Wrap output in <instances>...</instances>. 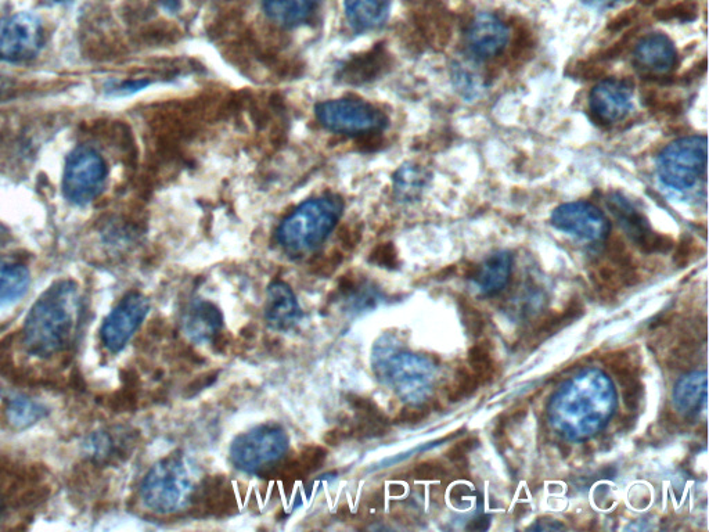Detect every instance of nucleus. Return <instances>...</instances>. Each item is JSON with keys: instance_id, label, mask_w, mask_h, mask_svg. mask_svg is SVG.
Here are the masks:
<instances>
[{"instance_id": "obj_1", "label": "nucleus", "mask_w": 709, "mask_h": 532, "mask_svg": "<svg viewBox=\"0 0 709 532\" xmlns=\"http://www.w3.org/2000/svg\"><path fill=\"white\" fill-rule=\"evenodd\" d=\"M82 297L73 280H60L32 305L23 327L25 348L34 357L50 358L74 343L81 322Z\"/></svg>"}, {"instance_id": "obj_2", "label": "nucleus", "mask_w": 709, "mask_h": 532, "mask_svg": "<svg viewBox=\"0 0 709 532\" xmlns=\"http://www.w3.org/2000/svg\"><path fill=\"white\" fill-rule=\"evenodd\" d=\"M343 214L338 197L305 201L277 229V242L291 255L311 253L325 242Z\"/></svg>"}, {"instance_id": "obj_3", "label": "nucleus", "mask_w": 709, "mask_h": 532, "mask_svg": "<svg viewBox=\"0 0 709 532\" xmlns=\"http://www.w3.org/2000/svg\"><path fill=\"white\" fill-rule=\"evenodd\" d=\"M373 369L384 384L410 404H419L434 379L433 363L408 352H398L390 337H381L373 348Z\"/></svg>"}, {"instance_id": "obj_4", "label": "nucleus", "mask_w": 709, "mask_h": 532, "mask_svg": "<svg viewBox=\"0 0 709 532\" xmlns=\"http://www.w3.org/2000/svg\"><path fill=\"white\" fill-rule=\"evenodd\" d=\"M193 490V480L185 459L174 452L151 467L140 487V496L147 508L167 514L183 508Z\"/></svg>"}, {"instance_id": "obj_5", "label": "nucleus", "mask_w": 709, "mask_h": 532, "mask_svg": "<svg viewBox=\"0 0 709 532\" xmlns=\"http://www.w3.org/2000/svg\"><path fill=\"white\" fill-rule=\"evenodd\" d=\"M289 447V434L280 424H259L235 438L230 445V462L247 474L269 473Z\"/></svg>"}, {"instance_id": "obj_6", "label": "nucleus", "mask_w": 709, "mask_h": 532, "mask_svg": "<svg viewBox=\"0 0 709 532\" xmlns=\"http://www.w3.org/2000/svg\"><path fill=\"white\" fill-rule=\"evenodd\" d=\"M708 143L705 136L675 140L662 150L657 172L665 186L685 192L697 185L707 172Z\"/></svg>"}, {"instance_id": "obj_7", "label": "nucleus", "mask_w": 709, "mask_h": 532, "mask_svg": "<svg viewBox=\"0 0 709 532\" xmlns=\"http://www.w3.org/2000/svg\"><path fill=\"white\" fill-rule=\"evenodd\" d=\"M106 161L91 147H79L68 156L63 175L64 197L75 206L95 200L106 183Z\"/></svg>"}, {"instance_id": "obj_8", "label": "nucleus", "mask_w": 709, "mask_h": 532, "mask_svg": "<svg viewBox=\"0 0 709 532\" xmlns=\"http://www.w3.org/2000/svg\"><path fill=\"white\" fill-rule=\"evenodd\" d=\"M315 114L323 127L345 135L377 132L387 127L388 122L379 109L362 100H329L319 103Z\"/></svg>"}, {"instance_id": "obj_9", "label": "nucleus", "mask_w": 709, "mask_h": 532, "mask_svg": "<svg viewBox=\"0 0 709 532\" xmlns=\"http://www.w3.org/2000/svg\"><path fill=\"white\" fill-rule=\"evenodd\" d=\"M149 311V298L138 291L127 294L104 319L100 330L103 347L113 354L124 350L133 334L138 332L140 325L145 322Z\"/></svg>"}, {"instance_id": "obj_10", "label": "nucleus", "mask_w": 709, "mask_h": 532, "mask_svg": "<svg viewBox=\"0 0 709 532\" xmlns=\"http://www.w3.org/2000/svg\"><path fill=\"white\" fill-rule=\"evenodd\" d=\"M43 46L41 20L30 13H17L0 19V59L27 61Z\"/></svg>"}, {"instance_id": "obj_11", "label": "nucleus", "mask_w": 709, "mask_h": 532, "mask_svg": "<svg viewBox=\"0 0 709 532\" xmlns=\"http://www.w3.org/2000/svg\"><path fill=\"white\" fill-rule=\"evenodd\" d=\"M607 206L618 219L622 229L631 237L632 242L644 253H669L675 247L672 237L654 232L649 219L644 217V214L621 193H611L608 196Z\"/></svg>"}, {"instance_id": "obj_12", "label": "nucleus", "mask_w": 709, "mask_h": 532, "mask_svg": "<svg viewBox=\"0 0 709 532\" xmlns=\"http://www.w3.org/2000/svg\"><path fill=\"white\" fill-rule=\"evenodd\" d=\"M552 225L561 232L589 242L604 240L610 232V222L606 215L586 201L561 204L553 211Z\"/></svg>"}, {"instance_id": "obj_13", "label": "nucleus", "mask_w": 709, "mask_h": 532, "mask_svg": "<svg viewBox=\"0 0 709 532\" xmlns=\"http://www.w3.org/2000/svg\"><path fill=\"white\" fill-rule=\"evenodd\" d=\"M633 85L626 79H604L589 96L590 117L601 125L624 120L632 110Z\"/></svg>"}, {"instance_id": "obj_14", "label": "nucleus", "mask_w": 709, "mask_h": 532, "mask_svg": "<svg viewBox=\"0 0 709 532\" xmlns=\"http://www.w3.org/2000/svg\"><path fill=\"white\" fill-rule=\"evenodd\" d=\"M466 39L471 55L485 60L498 56L506 48L509 42V30L498 17L481 13L471 21Z\"/></svg>"}, {"instance_id": "obj_15", "label": "nucleus", "mask_w": 709, "mask_h": 532, "mask_svg": "<svg viewBox=\"0 0 709 532\" xmlns=\"http://www.w3.org/2000/svg\"><path fill=\"white\" fill-rule=\"evenodd\" d=\"M302 309L287 283L273 282L266 293L265 321L277 332H289L301 322Z\"/></svg>"}, {"instance_id": "obj_16", "label": "nucleus", "mask_w": 709, "mask_h": 532, "mask_svg": "<svg viewBox=\"0 0 709 532\" xmlns=\"http://www.w3.org/2000/svg\"><path fill=\"white\" fill-rule=\"evenodd\" d=\"M633 60L636 67L650 75L668 74L678 61V52L664 34H650L637 43Z\"/></svg>"}, {"instance_id": "obj_17", "label": "nucleus", "mask_w": 709, "mask_h": 532, "mask_svg": "<svg viewBox=\"0 0 709 532\" xmlns=\"http://www.w3.org/2000/svg\"><path fill=\"white\" fill-rule=\"evenodd\" d=\"M417 30L431 46L445 49L453 34L452 14L442 0H423L415 14Z\"/></svg>"}, {"instance_id": "obj_18", "label": "nucleus", "mask_w": 709, "mask_h": 532, "mask_svg": "<svg viewBox=\"0 0 709 532\" xmlns=\"http://www.w3.org/2000/svg\"><path fill=\"white\" fill-rule=\"evenodd\" d=\"M223 314L221 309L208 300H199L190 305L183 319V329L193 343H210L221 333Z\"/></svg>"}, {"instance_id": "obj_19", "label": "nucleus", "mask_w": 709, "mask_h": 532, "mask_svg": "<svg viewBox=\"0 0 709 532\" xmlns=\"http://www.w3.org/2000/svg\"><path fill=\"white\" fill-rule=\"evenodd\" d=\"M513 257L507 251L492 254L481 265L471 266L470 279H474L478 289L485 296H495L500 290L505 289L511 275Z\"/></svg>"}, {"instance_id": "obj_20", "label": "nucleus", "mask_w": 709, "mask_h": 532, "mask_svg": "<svg viewBox=\"0 0 709 532\" xmlns=\"http://www.w3.org/2000/svg\"><path fill=\"white\" fill-rule=\"evenodd\" d=\"M345 16L355 31L376 30L388 19L390 0H345Z\"/></svg>"}, {"instance_id": "obj_21", "label": "nucleus", "mask_w": 709, "mask_h": 532, "mask_svg": "<svg viewBox=\"0 0 709 532\" xmlns=\"http://www.w3.org/2000/svg\"><path fill=\"white\" fill-rule=\"evenodd\" d=\"M31 275L19 261L0 260V308L9 307L27 294Z\"/></svg>"}, {"instance_id": "obj_22", "label": "nucleus", "mask_w": 709, "mask_h": 532, "mask_svg": "<svg viewBox=\"0 0 709 532\" xmlns=\"http://www.w3.org/2000/svg\"><path fill=\"white\" fill-rule=\"evenodd\" d=\"M320 0H264L269 20L282 27H297L313 16Z\"/></svg>"}, {"instance_id": "obj_23", "label": "nucleus", "mask_w": 709, "mask_h": 532, "mask_svg": "<svg viewBox=\"0 0 709 532\" xmlns=\"http://www.w3.org/2000/svg\"><path fill=\"white\" fill-rule=\"evenodd\" d=\"M46 416V408L41 402L25 395H13L5 399L3 419L14 430H25L34 426Z\"/></svg>"}, {"instance_id": "obj_24", "label": "nucleus", "mask_w": 709, "mask_h": 532, "mask_svg": "<svg viewBox=\"0 0 709 532\" xmlns=\"http://www.w3.org/2000/svg\"><path fill=\"white\" fill-rule=\"evenodd\" d=\"M337 294L345 308L356 314L376 308L380 301L379 290L374 289L367 282H359L352 276H345L341 280L340 286L337 287Z\"/></svg>"}, {"instance_id": "obj_25", "label": "nucleus", "mask_w": 709, "mask_h": 532, "mask_svg": "<svg viewBox=\"0 0 709 532\" xmlns=\"http://www.w3.org/2000/svg\"><path fill=\"white\" fill-rule=\"evenodd\" d=\"M707 402V375L705 373H693L680 380L675 387V404L679 411L685 415L697 412L700 405L705 406Z\"/></svg>"}, {"instance_id": "obj_26", "label": "nucleus", "mask_w": 709, "mask_h": 532, "mask_svg": "<svg viewBox=\"0 0 709 532\" xmlns=\"http://www.w3.org/2000/svg\"><path fill=\"white\" fill-rule=\"evenodd\" d=\"M430 172L419 164H405L394 176V189L398 199L413 201L419 199L430 182Z\"/></svg>"}, {"instance_id": "obj_27", "label": "nucleus", "mask_w": 709, "mask_h": 532, "mask_svg": "<svg viewBox=\"0 0 709 532\" xmlns=\"http://www.w3.org/2000/svg\"><path fill=\"white\" fill-rule=\"evenodd\" d=\"M200 499L203 501L205 510L215 516L228 514L236 508L235 491L229 481L222 477L211 478L204 485Z\"/></svg>"}, {"instance_id": "obj_28", "label": "nucleus", "mask_w": 709, "mask_h": 532, "mask_svg": "<svg viewBox=\"0 0 709 532\" xmlns=\"http://www.w3.org/2000/svg\"><path fill=\"white\" fill-rule=\"evenodd\" d=\"M585 312V308L581 303L579 298H572L567 307L563 309L560 314H550L546 315L538 325L535 326L534 333H532V339L536 343H541L542 340L547 339V337L552 336L561 327L575 321V319L581 318Z\"/></svg>"}, {"instance_id": "obj_29", "label": "nucleus", "mask_w": 709, "mask_h": 532, "mask_svg": "<svg viewBox=\"0 0 709 532\" xmlns=\"http://www.w3.org/2000/svg\"><path fill=\"white\" fill-rule=\"evenodd\" d=\"M84 449L85 455L95 465H107L120 454L121 445L110 431L100 430L88 437Z\"/></svg>"}, {"instance_id": "obj_30", "label": "nucleus", "mask_w": 709, "mask_h": 532, "mask_svg": "<svg viewBox=\"0 0 709 532\" xmlns=\"http://www.w3.org/2000/svg\"><path fill=\"white\" fill-rule=\"evenodd\" d=\"M604 365L617 377L619 386L625 388L640 381V366L636 355L628 351H615L603 358Z\"/></svg>"}, {"instance_id": "obj_31", "label": "nucleus", "mask_w": 709, "mask_h": 532, "mask_svg": "<svg viewBox=\"0 0 709 532\" xmlns=\"http://www.w3.org/2000/svg\"><path fill=\"white\" fill-rule=\"evenodd\" d=\"M469 363L471 372L477 376L481 384L488 383L495 373V363H493L491 350L487 343L473 345L469 351Z\"/></svg>"}, {"instance_id": "obj_32", "label": "nucleus", "mask_w": 709, "mask_h": 532, "mask_svg": "<svg viewBox=\"0 0 709 532\" xmlns=\"http://www.w3.org/2000/svg\"><path fill=\"white\" fill-rule=\"evenodd\" d=\"M480 386L481 383L480 380L477 379V376H475L470 369H467L466 366H460V368L456 370L455 383H453L451 390H449V399H451L452 402L462 401L463 398L473 395Z\"/></svg>"}, {"instance_id": "obj_33", "label": "nucleus", "mask_w": 709, "mask_h": 532, "mask_svg": "<svg viewBox=\"0 0 709 532\" xmlns=\"http://www.w3.org/2000/svg\"><path fill=\"white\" fill-rule=\"evenodd\" d=\"M453 82H455L457 91L462 93L467 99H474L478 96L481 89V79L475 75L469 68L462 64H455L452 70Z\"/></svg>"}, {"instance_id": "obj_34", "label": "nucleus", "mask_w": 709, "mask_h": 532, "mask_svg": "<svg viewBox=\"0 0 709 532\" xmlns=\"http://www.w3.org/2000/svg\"><path fill=\"white\" fill-rule=\"evenodd\" d=\"M459 308L467 332H469L470 336L480 337L485 329V321L481 312L473 304H470L466 298H460Z\"/></svg>"}, {"instance_id": "obj_35", "label": "nucleus", "mask_w": 709, "mask_h": 532, "mask_svg": "<svg viewBox=\"0 0 709 532\" xmlns=\"http://www.w3.org/2000/svg\"><path fill=\"white\" fill-rule=\"evenodd\" d=\"M654 17L660 21L679 20L689 23V21L696 20L697 7L693 3H678V5L655 10Z\"/></svg>"}, {"instance_id": "obj_36", "label": "nucleus", "mask_w": 709, "mask_h": 532, "mask_svg": "<svg viewBox=\"0 0 709 532\" xmlns=\"http://www.w3.org/2000/svg\"><path fill=\"white\" fill-rule=\"evenodd\" d=\"M532 48H534L532 32L527 27L520 25L516 30V34H514L513 42H511L509 52L511 59L523 60L525 56L529 55Z\"/></svg>"}, {"instance_id": "obj_37", "label": "nucleus", "mask_w": 709, "mask_h": 532, "mask_svg": "<svg viewBox=\"0 0 709 532\" xmlns=\"http://www.w3.org/2000/svg\"><path fill=\"white\" fill-rule=\"evenodd\" d=\"M326 456L327 452L322 447H307L297 459L305 474H309L325 463Z\"/></svg>"}, {"instance_id": "obj_38", "label": "nucleus", "mask_w": 709, "mask_h": 532, "mask_svg": "<svg viewBox=\"0 0 709 532\" xmlns=\"http://www.w3.org/2000/svg\"><path fill=\"white\" fill-rule=\"evenodd\" d=\"M370 262L381 266V268H395L398 265V253L394 244L384 243L374 248L373 253L370 254Z\"/></svg>"}, {"instance_id": "obj_39", "label": "nucleus", "mask_w": 709, "mask_h": 532, "mask_svg": "<svg viewBox=\"0 0 709 532\" xmlns=\"http://www.w3.org/2000/svg\"><path fill=\"white\" fill-rule=\"evenodd\" d=\"M446 469L438 460H426L415 467V477L417 480L431 481L444 478Z\"/></svg>"}, {"instance_id": "obj_40", "label": "nucleus", "mask_w": 709, "mask_h": 532, "mask_svg": "<svg viewBox=\"0 0 709 532\" xmlns=\"http://www.w3.org/2000/svg\"><path fill=\"white\" fill-rule=\"evenodd\" d=\"M431 408L427 405L412 404L403 408L397 416V423L417 424L423 422L430 415Z\"/></svg>"}, {"instance_id": "obj_41", "label": "nucleus", "mask_w": 709, "mask_h": 532, "mask_svg": "<svg viewBox=\"0 0 709 532\" xmlns=\"http://www.w3.org/2000/svg\"><path fill=\"white\" fill-rule=\"evenodd\" d=\"M477 445V438H466V440L456 442L455 445H452V447L448 449V452H446V456H448V459L451 460L452 463L463 465L467 460V456H469L470 452L473 451Z\"/></svg>"}, {"instance_id": "obj_42", "label": "nucleus", "mask_w": 709, "mask_h": 532, "mask_svg": "<svg viewBox=\"0 0 709 532\" xmlns=\"http://www.w3.org/2000/svg\"><path fill=\"white\" fill-rule=\"evenodd\" d=\"M696 246V242H694L690 236L683 237L678 243V246H676L673 262H675L679 268H685V266L689 265L690 261L693 260L694 254H696Z\"/></svg>"}, {"instance_id": "obj_43", "label": "nucleus", "mask_w": 709, "mask_h": 532, "mask_svg": "<svg viewBox=\"0 0 709 532\" xmlns=\"http://www.w3.org/2000/svg\"><path fill=\"white\" fill-rule=\"evenodd\" d=\"M644 395V386L642 381H637V383L632 384L622 388V399H624V404L626 408L631 412L637 411L642 405V399Z\"/></svg>"}, {"instance_id": "obj_44", "label": "nucleus", "mask_w": 709, "mask_h": 532, "mask_svg": "<svg viewBox=\"0 0 709 532\" xmlns=\"http://www.w3.org/2000/svg\"><path fill=\"white\" fill-rule=\"evenodd\" d=\"M637 19H639V10L636 7L626 9L624 12L617 14L613 20L608 21L607 30L611 32L624 31L625 28L635 24Z\"/></svg>"}, {"instance_id": "obj_45", "label": "nucleus", "mask_w": 709, "mask_h": 532, "mask_svg": "<svg viewBox=\"0 0 709 532\" xmlns=\"http://www.w3.org/2000/svg\"><path fill=\"white\" fill-rule=\"evenodd\" d=\"M635 32L636 30L626 32L624 37L619 39V41L615 42L614 45H611L610 48L601 53L599 60H613L617 59V57L621 55H624L626 49H628L629 43H631L633 37H635Z\"/></svg>"}, {"instance_id": "obj_46", "label": "nucleus", "mask_w": 709, "mask_h": 532, "mask_svg": "<svg viewBox=\"0 0 709 532\" xmlns=\"http://www.w3.org/2000/svg\"><path fill=\"white\" fill-rule=\"evenodd\" d=\"M606 74V70L601 66L600 63H596L593 60L581 61L575 67V75L581 77L582 79H595L603 77Z\"/></svg>"}, {"instance_id": "obj_47", "label": "nucleus", "mask_w": 709, "mask_h": 532, "mask_svg": "<svg viewBox=\"0 0 709 532\" xmlns=\"http://www.w3.org/2000/svg\"><path fill=\"white\" fill-rule=\"evenodd\" d=\"M341 260H343V257H341L338 251H331V253L326 254L325 258L316 262L315 273L322 276H329L336 271L337 266L341 264Z\"/></svg>"}, {"instance_id": "obj_48", "label": "nucleus", "mask_w": 709, "mask_h": 532, "mask_svg": "<svg viewBox=\"0 0 709 532\" xmlns=\"http://www.w3.org/2000/svg\"><path fill=\"white\" fill-rule=\"evenodd\" d=\"M215 380H217V373H207V375L200 376L199 379L194 380L193 383L187 388L192 391V394H196L199 393V391L204 390L205 387L211 386Z\"/></svg>"}, {"instance_id": "obj_49", "label": "nucleus", "mask_w": 709, "mask_h": 532, "mask_svg": "<svg viewBox=\"0 0 709 532\" xmlns=\"http://www.w3.org/2000/svg\"><path fill=\"white\" fill-rule=\"evenodd\" d=\"M586 5L596 7V9H607V7L617 6L618 3L625 2V0H583Z\"/></svg>"}, {"instance_id": "obj_50", "label": "nucleus", "mask_w": 709, "mask_h": 532, "mask_svg": "<svg viewBox=\"0 0 709 532\" xmlns=\"http://www.w3.org/2000/svg\"><path fill=\"white\" fill-rule=\"evenodd\" d=\"M489 520H491V517L489 516H482L480 519H475L473 520V523L470 524L469 530L471 531H485L488 530L489 527Z\"/></svg>"}, {"instance_id": "obj_51", "label": "nucleus", "mask_w": 709, "mask_h": 532, "mask_svg": "<svg viewBox=\"0 0 709 532\" xmlns=\"http://www.w3.org/2000/svg\"><path fill=\"white\" fill-rule=\"evenodd\" d=\"M160 3L164 9L171 13L178 12L179 7H181V0H160Z\"/></svg>"}, {"instance_id": "obj_52", "label": "nucleus", "mask_w": 709, "mask_h": 532, "mask_svg": "<svg viewBox=\"0 0 709 532\" xmlns=\"http://www.w3.org/2000/svg\"><path fill=\"white\" fill-rule=\"evenodd\" d=\"M46 5H64V3L73 2V0H42Z\"/></svg>"}, {"instance_id": "obj_53", "label": "nucleus", "mask_w": 709, "mask_h": 532, "mask_svg": "<svg viewBox=\"0 0 709 532\" xmlns=\"http://www.w3.org/2000/svg\"><path fill=\"white\" fill-rule=\"evenodd\" d=\"M5 510H6L5 502H3V499L0 498V521H2L3 516H5Z\"/></svg>"}, {"instance_id": "obj_54", "label": "nucleus", "mask_w": 709, "mask_h": 532, "mask_svg": "<svg viewBox=\"0 0 709 532\" xmlns=\"http://www.w3.org/2000/svg\"><path fill=\"white\" fill-rule=\"evenodd\" d=\"M657 0H640L643 6H653Z\"/></svg>"}]
</instances>
